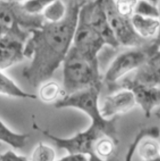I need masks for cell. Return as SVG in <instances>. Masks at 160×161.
I'll list each match as a JSON object with an SVG mask.
<instances>
[{"label":"cell","instance_id":"6da1fadb","mask_svg":"<svg viewBox=\"0 0 160 161\" xmlns=\"http://www.w3.org/2000/svg\"><path fill=\"white\" fill-rule=\"evenodd\" d=\"M78 16V9L70 8L61 20L45 22L29 31L24 54L31 62L22 74L31 85L37 87L48 81L62 64L72 46Z\"/></svg>","mask_w":160,"mask_h":161},{"label":"cell","instance_id":"7a4b0ae2","mask_svg":"<svg viewBox=\"0 0 160 161\" xmlns=\"http://www.w3.org/2000/svg\"><path fill=\"white\" fill-rule=\"evenodd\" d=\"M62 64V95L65 96L90 87H99L97 61L88 59L72 46Z\"/></svg>","mask_w":160,"mask_h":161},{"label":"cell","instance_id":"3957f363","mask_svg":"<svg viewBox=\"0 0 160 161\" xmlns=\"http://www.w3.org/2000/svg\"><path fill=\"white\" fill-rule=\"evenodd\" d=\"M99 87L89 88L65 95L54 104L56 108H72L79 109L88 115L92 124L108 133L113 130V121L103 118L98 105Z\"/></svg>","mask_w":160,"mask_h":161},{"label":"cell","instance_id":"277c9868","mask_svg":"<svg viewBox=\"0 0 160 161\" xmlns=\"http://www.w3.org/2000/svg\"><path fill=\"white\" fill-rule=\"evenodd\" d=\"M29 31L16 24L0 38V71L22 61L26 43Z\"/></svg>","mask_w":160,"mask_h":161},{"label":"cell","instance_id":"5b68a950","mask_svg":"<svg viewBox=\"0 0 160 161\" xmlns=\"http://www.w3.org/2000/svg\"><path fill=\"white\" fill-rule=\"evenodd\" d=\"M33 127L52 141L58 148L66 150L69 154H87L90 156L91 161H98L94 154L93 149L94 144L100 137V133L95 127L91 125L85 131L68 138L58 137L47 131L42 130L36 124L34 125Z\"/></svg>","mask_w":160,"mask_h":161},{"label":"cell","instance_id":"8992f818","mask_svg":"<svg viewBox=\"0 0 160 161\" xmlns=\"http://www.w3.org/2000/svg\"><path fill=\"white\" fill-rule=\"evenodd\" d=\"M102 6V9L108 26L118 45L133 47L139 43L138 36L135 32L127 19L121 16L115 8L114 3L110 6Z\"/></svg>","mask_w":160,"mask_h":161},{"label":"cell","instance_id":"52a82bcc","mask_svg":"<svg viewBox=\"0 0 160 161\" xmlns=\"http://www.w3.org/2000/svg\"><path fill=\"white\" fill-rule=\"evenodd\" d=\"M148 58L147 53L139 50H131L120 53L110 63L106 72L105 80L110 82L118 81L141 67Z\"/></svg>","mask_w":160,"mask_h":161},{"label":"cell","instance_id":"ba28073f","mask_svg":"<svg viewBox=\"0 0 160 161\" xmlns=\"http://www.w3.org/2000/svg\"><path fill=\"white\" fill-rule=\"evenodd\" d=\"M106 43L95 29L77 20L72 47L88 59L97 61L100 51Z\"/></svg>","mask_w":160,"mask_h":161},{"label":"cell","instance_id":"9c48e42d","mask_svg":"<svg viewBox=\"0 0 160 161\" xmlns=\"http://www.w3.org/2000/svg\"><path fill=\"white\" fill-rule=\"evenodd\" d=\"M136 104L135 96L131 90L123 88L106 97L100 113L104 119L128 112Z\"/></svg>","mask_w":160,"mask_h":161},{"label":"cell","instance_id":"30bf717a","mask_svg":"<svg viewBox=\"0 0 160 161\" xmlns=\"http://www.w3.org/2000/svg\"><path fill=\"white\" fill-rule=\"evenodd\" d=\"M124 87L132 91L136 103L142 107L148 118L153 108L160 105L159 86L148 85L133 81L128 83Z\"/></svg>","mask_w":160,"mask_h":161},{"label":"cell","instance_id":"8fae6325","mask_svg":"<svg viewBox=\"0 0 160 161\" xmlns=\"http://www.w3.org/2000/svg\"><path fill=\"white\" fill-rule=\"evenodd\" d=\"M137 140L136 141L131 151V155L136 147L140 157L145 161L158 160L160 158V146L157 138L158 136L159 131L157 128L149 130L147 132L142 133Z\"/></svg>","mask_w":160,"mask_h":161},{"label":"cell","instance_id":"7c38bea8","mask_svg":"<svg viewBox=\"0 0 160 161\" xmlns=\"http://www.w3.org/2000/svg\"><path fill=\"white\" fill-rule=\"evenodd\" d=\"M135 32L140 37L147 38L156 36L160 27L159 17L134 13L129 19Z\"/></svg>","mask_w":160,"mask_h":161},{"label":"cell","instance_id":"4fadbf2b","mask_svg":"<svg viewBox=\"0 0 160 161\" xmlns=\"http://www.w3.org/2000/svg\"><path fill=\"white\" fill-rule=\"evenodd\" d=\"M0 94L17 98L35 99L37 96L23 91L10 78L0 71Z\"/></svg>","mask_w":160,"mask_h":161},{"label":"cell","instance_id":"5bb4252c","mask_svg":"<svg viewBox=\"0 0 160 161\" xmlns=\"http://www.w3.org/2000/svg\"><path fill=\"white\" fill-rule=\"evenodd\" d=\"M29 136L28 134L13 132L0 120V141L15 149H22L25 146Z\"/></svg>","mask_w":160,"mask_h":161},{"label":"cell","instance_id":"9a60e30c","mask_svg":"<svg viewBox=\"0 0 160 161\" xmlns=\"http://www.w3.org/2000/svg\"><path fill=\"white\" fill-rule=\"evenodd\" d=\"M114 140L109 134L105 133L97 140L94 146V153L99 160H105L113 153L115 148Z\"/></svg>","mask_w":160,"mask_h":161},{"label":"cell","instance_id":"2e32d148","mask_svg":"<svg viewBox=\"0 0 160 161\" xmlns=\"http://www.w3.org/2000/svg\"><path fill=\"white\" fill-rule=\"evenodd\" d=\"M67 9V4L63 0H54L45 9L42 16L45 22L58 21L66 16Z\"/></svg>","mask_w":160,"mask_h":161},{"label":"cell","instance_id":"e0dca14e","mask_svg":"<svg viewBox=\"0 0 160 161\" xmlns=\"http://www.w3.org/2000/svg\"><path fill=\"white\" fill-rule=\"evenodd\" d=\"M54 0H27L21 3L22 10L28 15L42 16L45 9Z\"/></svg>","mask_w":160,"mask_h":161},{"label":"cell","instance_id":"ac0fdd59","mask_svg":"<svg viewBox=\"0 0 160 161\" xmlns=\"http://www.w3.org/2000/svg\"><path fill=\"white\" fill-rule=\"evenodd\" d=\"M6 2L0 3V25L10 30L15 24H20V21Z\"/></svg>","mask_w":160,"mask_h":161},{"label":"cell","instance_id":"d6986e66","mask_svg":"<svg viewBox=\"0 0 160 161\" xmlns=\"http://www.w3.org/2000/svg\"><path fill=\"white\" fill-rule=\"evenodd\" d=\"M61 91L60 85L57 82L47 81L40 87L39 95L42 101L50 102L56 100L61 94Z\"/></svg>","mask_w":160,"mask_h":161},{"label":"cell","instance_id":"ffe728a7","mask_svg":"<svg viewBox=\"0 0 160 161\" xmlns=\"http://www.w3.org/2000/svg\"><path fill=\"white\" fill-rule=\"evenodd\" d=\"M116 10L121 16L130 19L134 13L138 0H113Z\"/></svg>","mask_w":160,"mask_h":161},{"label":"cell","instance_id":"44dd1931","mask_svg":"<svg viewBox=\"0 0 160 161\" xmlns=\"http://www.w3.org/2000/svg\"><path fill=\"white\" fill-rule=\"evenodd\" d=\"M55 158V150L41 142L34 151L32 159L35 161H52Z\"/></svg>","mask_w":160,"mask_h":161},{"label":"cell","instance_id":"7402d4cb","mask_svg":"<svg viewBox=\"0 0 160 161\" xmlns=\"http://www.w3.org/2000/svg\"><path fill=\"white\" fill-rule=\"evenodd\" d=\"M27 159L26 157L18 155L12 150L0 154V161H26Z\"/></svg>","mask_w":160,"mask_h":161},{"label":"cell","instance_id":"603a6c76","mask_svg":"<svg viewBox=\"0 0 160 161\" xmlns=\"http://www.w3.org/2000/svg\"><path fill=\"white\" fill-rule=\"evenodd\" d=\"M62 161H91L89 155L82 153L69 154L68 155L61 158Z\"/></svg>","mask_w":160,"mask_h":161},{"label":"cell","instance_id":"cb8c5ba5","mask_svg":"<svg viewBox=\"0 0 160 161\" xmlns=\"http://www.w3.org/2000/svg\"><path fill=\"white\" fill-rule=\"evenodd\" d=\"M9 30L6 28L0 25V38L5 35Z\"/></svg>","mask_w":160,"mask_h":161},{"label":"cell","instance_id":"d4e9b609","mask_svg":"<svg viewBox=\"0 0 160 161\" xmlns=\"http://www.w3.org/2000/svg\"><path fill=\"white\" fill-rule=\"evenodd\" d=\"M9 1L13 3H22L24 2L27 1V0H9Z\"/></svg>","mask_w":160,"mask_h":161},{"label":"cell","instance_id":"484cf974","mask_svg":"<svg viewBox=\"0 0 160 161\" xmlns=\"http://www.w3.org/2000/svg\"><path fill=\"white\" fill-rule=\"evenodd\" d=\"M146 1L156 5V3L158 1V0H146Z\"/></svg>","mask_w":160,"mask_h":161},{"label":"cell","instance_id":"4316f807","mask_svg":"<svg viewBox=\"0 0 160 161\" xmlns=\"http://www.w3.org/2000/svg\"><path fill=\"white\" fill-rule=\"evenodd\" d=\"M7 0H0V3L7 1Z\"/></svg>","mask_w":160,"mask_h":161},{"label":"cell","instance_id":"83f0119b","mask_svg":"<svg viewBox=\"0 0 160 161\" xmlns=\"http://www.w3.org/2000/svg\"><path fill=\"white\" fill-rule=\"evenodd\" d=\"M63 1H65L66 3L68 1H70V0H63Z\"/></svg>","mask_w":160,"mask_h":161},{"label":"cell","instance_id":"f1b7e54d","mask_svg":"<svg viewBox=\"0 0 160 161\" xmlns=\"http://www.w3.org/2000/svg\"><path fill=\"white\" fill-rule=\"evenodd\" d=\"M2 146V144L1 143V142H0V147H1V146Z\"/></svg>","mask_w":160,"mask_h":161}]
</instances>
